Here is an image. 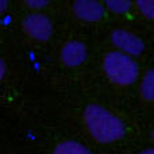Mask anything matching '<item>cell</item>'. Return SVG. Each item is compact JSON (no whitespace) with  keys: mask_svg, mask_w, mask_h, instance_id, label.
Returning a JSON list of instances; mask_svg holds the SVG:
<instances>
[{"mask_svg":"<svg viewBox=\"0 0 154 154\" xmlns=\"http://www.w3.org/2000/svg\"><path fill=\"white\" fill-rule=\"evenodd\" d=\"M82 118L88 133L100 143L116 142L126 134L125 123L100 104H88Z\"/></svg>","mask_w":154,"mask_h":154,"instance_id":"1","label":"cell"},{"mask_svg":"<svg viewBox=\"0 0 154 154\" xmlns=\"http://www.w3.org/2000/svg\"><path fill=\"white\" fill-rule=\"evenodd\" d=\"M103 70L111 82L120 87L131 85L139 76V68L135 60L120 51H108L103 60Z\"/></svg>","mask_w":154,"mask_h":154,"instance_id":"2","label":"cell"},{"mask_svg":"<svg viewBox=\"0 0 154 154\" xmlns=\"http://www.w3.org/2000/svg\"><path fill=\"white\" fill-rule=\"evenodd\" d=\"M22 29L29 37L37 41H48L53 34V24L49 16L41 12H32L24 16Z\"/></svg>","mask_w":154,"mask_h":154,"instance_id":"3","label":"cell"},{"mask_svg":"<svg viewBox=\"0 0 154 154\" xmlns=\"http://www.w3.org/2000/svg\"><path fill=\"white\" fill-rule=\"evenodd\" d=\"M111 42L118 49V51L128 57H138L143 53L145 43L138 35L123 29H116L111 34Z\"/></svg>","mask_w":154,"mask_h":154,"instance_id":"4","label":"cell"},{"mask_svg":"<svg viewBox=\"0 0 154 154\" xmlns=\"http://www.w3.org/2000/svg\"><path fill=\"white\" fill-rule=\"evenodd\" d=\"M61 62L68 68H77L87 60L88 50L81 41H69L61 49Z\"/></svg>","mask_w":154,"mask_h":154,"instance_id":"5","label":"cell"},{"mask_svg":"<svg viewBox=\"0 0 154 154\" xmlns=\"http://www.w3.org/2000/svg\"><path fill=\"white\" fill-rule=\"evenodd\" d=\"M72 11L76 18L84 22H97L106 14L103 3L93 0H77L72 4Z\"/></svg>","mask_w":154,"mask_h":154,"instance_id":"6","label":"cell"},{"mask_svg":"<svg viewBox=\"0 0 154 154\" xmlns=\"http://www.w3.org/2000/svg\"><path fill=\"white\" fill-rule=\"evenodd\" d=\"M53 154H92V152L80 142L64 141L54 147Z\"/></svg>","mask_w":154,"mask_h":154,"instance_id":"7","label":"cell"},{"mask_svg":"<svg viewBox=\"0 0 154 154\" xmlns=\"http://www.w3.org/2000/svg\"><path fill=\"white\" fill-rule=\"evenodd\" d=\"M141 97L145 101H153L154 99V72L152 69L147 70L143 76V80L139 87Z\"/></svg>","mask_w":154,"mask_h":154,"instance_id":"8","label":"cell"},{"mask_svg":"<svg viewBox=\"0 0 154 154\" xmlns=\"http://www.w3.org/2000/svg\"><path fill=\"white\" fill-rule=\"evenodd\" d=\"M133 3L127 2V0H112V2L104 3V8L114 14H126L130 11Z\"/></svg>","mask_w":154,"mask_h":154,"instance_id":"9","label":"cell"},{"mask_svg":"<svg viewBox=\"0 0 154 154\" xmlns=\"http://www.w3.org/2000/svg\"><path fill=\"white\" fill-rule=\"evenodd\" d=\"M135 7L138 8V11L147 19L154 18V2L153 0H141V2L135 3Z\"/></svg>","mask_w":154,"mask_h":154,"instance_id":"10","label":"cell"},{"mask_svg":"<svg viewBox=\"0 0 154 154\" xmlns=\"http://www.w3.org/2000/svg\"><path fill=\"white\" fill-rule=\"evenodd\" d=\"M24 4L27 5V7H30L31 10H35V11H38V10H41V8H45L46 5L49 4V2H41V0H30V2H26Z\"/></svg>","mask_w":154,"mask_h":154,"instance_id":"11","label":"cell"},{"mask_svg":"<svg viewBox=\"0 0 154 154\" xmlns=\"http://www.w3.org/2000/svg\"><path fill=\"white\" fill-rule=\"evenodd\" d=\"M5 70H7V66H5V62L0 58V81L3 80V77L5 76Z\"/></svg>","mask_w":154,"mask_h":154,"instance_id":"12","label":"cell"},{"mask_svg":"<svg viewBox=\"0 0 154 154\" xmlns=\"http://www.w3.org/2000/svg\"><path fill=\"white\" fill-rule=\"evenodd\" d=\"M8 7V3L7 2H0V14H3Z\"/></svg>","mask_w":154,"mask_h":154,"instance_id":"13","label":"cell"},{"mask_svg":"<svg viewBox=\"0 0 154 154\" xmlns=\"http://www.w3.org/2000/svg\"><path fill=\"white\" fill-rule=\"evenodd\" d=\"M139 154H154V150H153V147H147V149L142 150Z\"/></svg>","mask_w":154,"mask_h":154,"instance_id":"14","label":"cell"}]
</instances>
